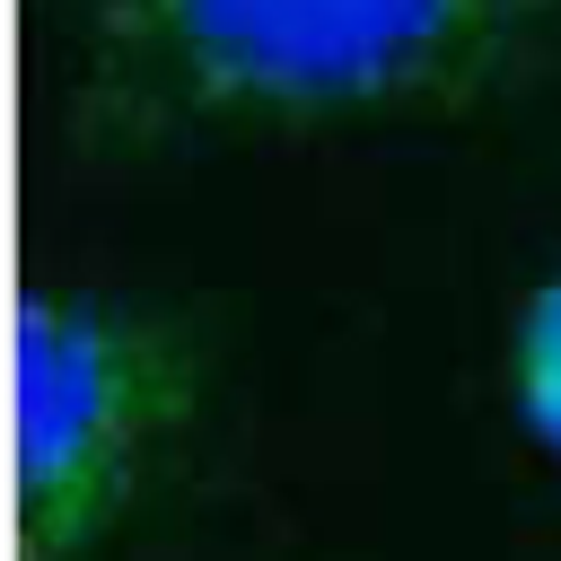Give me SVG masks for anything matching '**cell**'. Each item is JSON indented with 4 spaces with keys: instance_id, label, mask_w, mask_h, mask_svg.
I'll return each mask as SVG.
<instances>
[{
    "instance_id": "obj_1",
    "label": "cell",
    "mask_w": 561,
    "mask_h": 561,
    "mask_svg": "<svg viewBox=\"0 0 561 561\" xmlns=\"http://www.w3.org/2000/svg\"><path fill=\"white\" fill-rule=\"evenodd\" d=\"M552 44L561 0H96L88 114L123 131L465 114Z\"/></svg>"
},
{
    "instance_id": "obj_3",
    "label": "cell",
    "mask_w": 561,
    "mask_h": 561,
    "mask_svg": "<svg viewBox=\"0 0 561 561\" xmlns=\"http://www.w3.org/2000/svg\"><path fill=\"white\" fill-rule=\"evenodd\" d=\"M508 412L543 456H561V272L535 280L508 316Z\"/></svg>"
},
{
    "instance_id": "obj_2",
    "label": "cell",
    "mask_w": 561,
    "mask_h": 561,
    "mask_svg": "<svg viewBox=\"0 0 561 561\" xmlns=\"http://www.w3.org/2000/svg\"><path fill=\"white\" fill-rule=\"evenodd\" d=\"M210 342L149 298L35 280L18 298V561H96L184 465Z\"/></svg>"
}]
</instances>
